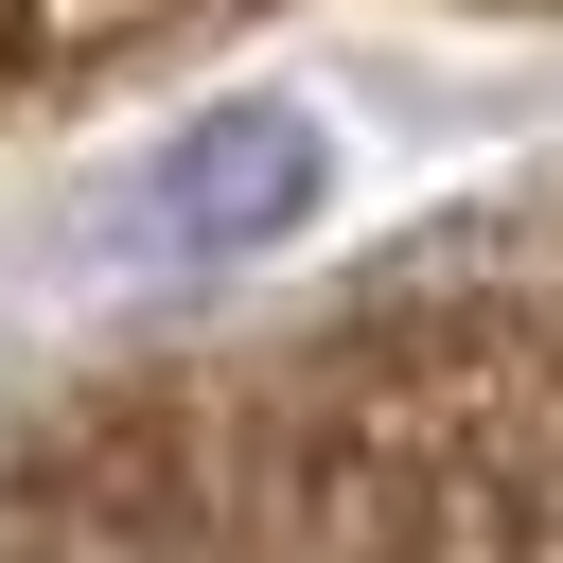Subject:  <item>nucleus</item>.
<instances>
[{
	"instance_id": "1",
	"label": "nucleus",
	"mask_w": 563,
	"mask_h": 563,
	"mask_svg": "<svg viewBox=\"0 0 563 563\" xmlns=\"http://www.w3.org/2000/svg\"><path fill=\"white\" fill-rule=\"evenodd\" d=\"M317 211V123L299 106H211V123H176L141 176H123V246L141 264H246V246H282Z\"/></svg>"
}]
</instances>
